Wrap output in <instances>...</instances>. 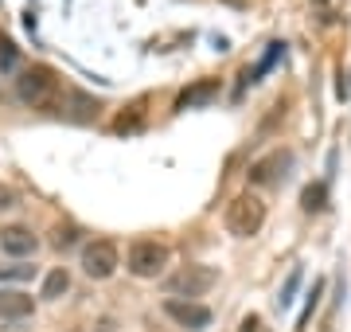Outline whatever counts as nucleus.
<instances>
[{
    "instance_id": "f257e3e1",
    "label": "nucleus",
    "mask_w": 351,
    "mask_h": 332,
    "mask_svg": "<svg viewBox=\"0 0 351 332\" xmlns=\"http://www.w3.org/2000/svg\"><path fill=\"white\" fill-rule=\"evenodd\" d=\"M59 94H63V82L55 75V67H47V63L20 67V75H16V98L24 106L47 110V106L59 102Z\"/></svg>"
},
{
    "instance_id": "f03ea898",
    "label": "nucleus",
    "mask_w": 351,
    "mask_h": 332,
    "mask_svg": "<svg viewBox=\"0 0 351 332\" xmlns=\"http://www.w3.org/2000/svg\"><path fill=\"white\" fill-rule=\"evenodd\" d=\"M223 223H226V230H230L234 239H254V235L265 227V204L254 192H242V195H234V200L226 204Z\"/></svg>"
},
{
    "instance_id": "7ed1b4c3",
    "label": "nucleus",
    "mask_w": 351,
    "mask_h": 332,
    "mask_svg": "<svg viewBox=\"0 0 351 332\" xmlns=\"http://www.w3.org/2000/svg\"><path fill=\"white\" fill-rule=\"evenodd\" d=\"M215 281H219V270L215 266H184L164 281V289H168L172 297H180V301H195V297L211 294Z\"/></svg>"
},
{
    "instance_id": "20e7f679",
    "label": "nucleus",
    "mask_w": 351,
    "mask_h": 332,
    "mask_svg": "<svg viewBox=\"0 0 351 332\" xmlns=\"http://www.w3.org/2000/svg\"><path fill=\"white\" fill-rule=\"evenodd\" d=\"M168 266V246L156 243V239H137V243H129L125 250V270L133 278H156L164 274Z\"/></svg>"
},
{
    "instance_id": "39448f33",
    "label": "nucleus",
    "mask_w": 351,
    "mask_h": 332,
    "mask_svg": "<svg viewBox=\"0 0 351 332\" xmlns=\"http://www.w3.org/2000/svg\"><path fill=\"white\" fill-rule=\"evenodd\" d=\"M121 266V250L113 239H94V243L82 246V274L94 281L113 278V270Z\"/></svg>"
},
{
    "instance_id": "423d86ee",
    "label": "nucleus",
    "mask_w": 351,
    "mask_h": 332,
    "mask_svg": "<svg viewBox=\"0 0 351 332\" xmlns=\"http://www.w3.org/2000/svg\"><path fill=\"white\" fill-rule=\"evenodd\" d=\"M289 168H293V153L289 149H274V153L258 156L246 176H250L254 188H274V184H281L289 176Z\"/></svg>"
},
{
    "instance_id": "0eeeda50",
    "label": "nucleus",
    "mask_w": 351,
    "mask_h": 332,
    "mask_svg": "<svg viewBox=\"0 0 351 332\" xmlns=\"http://www.w3.org/2000/svg\"><path fill=\"white\" fill-rule=\"evenodd\" d=\"M164 313L188 332H199L215 320V313L207 305H199V301H180V297H168V301H164Z\"/></svg>"
},
{
    "instance_id": "6e6552de",
    "label": "nucleus",
    "mask_w": 351,
    "mask_h": 332,
    "mask_svg": "<svg viewBox=\"0 0 351 332\" xmlns=\"http://www.w3.org/2000/svg\"><path fill=\"white\" fill-rule=\"evenodd\" d=\"M0 250H4L8 258H16V262H24V258H32V254L39 250V239H36L27 227L12 223V227L0 230Z\"/></svg>"
},
{
    "instance_id": "1a4fd4ad",
    "label": "nucleus",
    "mask_w": 351,
    "mask_h": 332,
    "mask_svg": "<svg viewBox=\"0 0 351 332\" xmlns=\"http://www.w3.org/2000/svg\"><path fill=\"white\" fill-rule=\"evenodd\" d=\"M219 98V78H199V82H191L180 98H176V110L184 114V110H199V106H211Z\"/></svg>"
},
{
    "instance_id": "9d476101",
    "label": "nucleus",
    "mask_w": 351,
    "mask_h": 332,
    "mask_svg": "<svg viewBox=\"0 0 351 332\" xmlns=\"http://www.w3.org/2000/svg\"><path fill=\"white\" fill-rule=\"evenodd\" d=\"M36 313V297L24 289H0V320H24Z\"/></svg>"
},
{
    "instance_id": "9b49d317",
    "label": "nucleus",
    "mask_w": 351,
    "mask_h": 332,
    "mask_svg": "<svg viewBox=\"0 0 351 332\" xmlns=\"http://www.w3.org/2000/svg\"><path fill=\"white\" fill-rule=\"evenodd\" d=\"M63 98H66L63 114L71 117V121H94V117H98V110H101V106L94 102L90 94H82V90H63Z\"/></svg>"
},
{
    "instance_id": "f8f14e48",
    "label": "nucleus",
    "mask_w": 351,
    "mask_h": 332,
    "mask_svg": "<svg viewBox=\"0 0 351 332\" xmlns=\"http://www.w3.org/2000/svg\"><path fill=\"white\" fill-rule=\"evenodd\" d=\"M66 289H71V274H66L63 266H55L47 278H43V294H39V297H43V301H59Z\"/></svg>"
},
{
    "instance_id": "ddd939ff",
    "label": "nucleus",
    "mask_w": 351,
    "mask_h": 332,
    "mask_svg": "<svg viewBox=\"0 0 351 332\" xmlns=\"http://www.w3.org/2000/svg\"><path fill=\"white\" fill-rule=\"evenodd\" d=\"M301 207L308 211V215L324 211V207H328V184H324V180H316V184L304 188V192H301Z\"/></svg>"
},
{
    "instance_id": "4468645a",
    "label": "nucleus",
    "mask_w": 351,
    "mask_h": 332,
    "mask_svg": "<svg viewBox=\"0 0 351 332\" xmlns=\"http://www.w3.org/2000/svg\"><path fill=\"white\" fill-rule=\"evenodd\" d=\"M0 75H20V47L0 32Z\"/></svg>"
},
{
    "instance_id": "2eb2a0df",
    "label": "nucleus",
    "mask_w": 351,
    "mask_h": 332,
    "mask_svg": "<svg viewBox=\"0 0 351 332\" xmlns=\"http://www.w3.org/2000/svg\"><path fill=\"white\" fill-rule=\"evenodd\" d=\"M36 278V266H27V262H8V266H0V281H27Z\"/></svg>"
},
{
    "instance_id": "dca6fc26",
    "label": "nucleus",
    "mask_w": 351,
    "mask_h": 332,
    "mask_svg": "<svg viewBox=\"0 0 351 332\" xmlns=\"http://www.w3.org/2000/svg\"><path fill=\"white\" fill-rule=\"evenodd\" d=\"M320 297H324V281L316 278V281H313V294H308V305H304V313L297 317V332H301L304 324H308V317H313V313H316V305H320Z\"/></svg>"
},
{
    "instance_id": "f3484780",
    "label": "nucleus",
    "mask_w": 351,
    "mask_h": 332,
    "mask_svg": "<svg viewBox=\"0 0 351 332\" xmlns=\"http://www.w3.org/2000/svg\"><path fill=\"white\" fill-rule=\"evenodd\" d=\"M297 285H301V270H293V274H289L285 289H281V297H277V305H281V309L293 305V294H297Z\"/></svg>"
},
{
    "instance_id": "a211bd4d",
    "label": "nucleus",
    "mask_w": 351,
    "mask_h": 332,
    "mask_svg": "<svg viewBox=\"0 0 351 332\" xmlns=\"http://www.w3.org/2000/svg\"><path fill=\"white\" fill-rule=\"evenodd\" d=\"M51 243L59 246V250H66V246H75V243H78V227H59V230H55V239H51Z\"/></svg>"
},
{
    "instance_id": "6ab92c4d",
    "label": "nucleus",
    "mask_w": 351,
    "mask_h": 332,
    "mask_svg": "<svg viewBox=\"0 0 351 332\" xmlns=\"http://www.w3.org/2000/svg\"><path fill=\"white\" fill-rule=\"evenodd\" d=\"M8 207H16V192L8 184H0V211H8Z\"/></svg>"
},
{
    "instance_id": "aec40b11",
    "label": "nucleus",
    "mask_w": 351,
    "mask_h": 332,
    "mask_svg": "<svg viewBox=\"0 0 351 332\" xmlns=\"http://www.w3.org/2000/svg\"><path fill=\"white\" fill-rule=\"evenodd\" d=\"M254 329H258V317H246V320H242V332H254Z\"/></svg>"
}]
</instances>
